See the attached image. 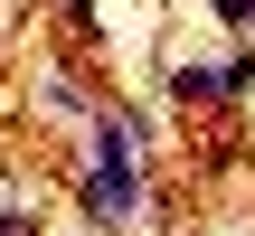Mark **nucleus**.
<instances>
[{"instance_id": "obj_5", "label": "nucleus", "mask_w": 255, "mask_h": 236, "mask_svg": "<svg viewBox=\"0 0 255 236\" xmlns=\"http://www.w3.org/2000/svg\"><path fill=\"white\" fill-rule=\"evenodd\" d=\"M218 19L227 28H255V0H218Z\"/></svg>"}, {"instance_id": "obj_2", "label": "nucleus", "mask_w": 255, "mask_h": 236, "mask_svg": "<svg viewBox=\"0 0 255 236\" xmlns=\"http://www.w3.org/2000/svg\"><path fill=\"white\" fill-rule=\"evenodd\" d=\"M170 104H227V85H218V66H170Z\"/></svg>"}, {"instance_id": "obj_4", "label": "nucleus", "mask_w": 255, "mask_h": 236, "mask_svg": "<svg viewBox=\"0 0 255 236\" xmlns=\"http://www.w3.org/2000/svg\"><path fill=\"white\" fill-rule=\"evenodd\" d=\"M218 85H227V95H246V85H255V47H237V57L218 66Z\"/></svg>"}, {"instance_id": "obj_1", "label": "nucleus", "mask_w": 255, "mask_h": 236, "mask_svg": "<svg viewBox=\"0 0 255 236\" xmlns=\"http://www.w3.org/2000/svg\"><path fill=\"white\" fill-rule=\"evenodd\" d=\"M85 218L95 227H132L142 218V123L114 104V114H85Z\"/></svg>"}, {"instance_id": "obj_6", "label": "nucleus", "mask_w": 255, "mask_h": 236, "mask_svg": "<svg viewBox=\"0 0 255 236\" xmlns=\"http://www.w3.org/2000/svg\"><path fill=\"white\" fill-rule=\"evenodd\" d=\"M0 236H28V218H19V208H0Z\"/></svg>"}, {"instance_id": "obj_3", "label": "nucleus", "mask_w": 255, "mask_h": 236, "mask_svg": "<svg viewBox=\"0 0 255 236\" xmlns=\"http://www.w3.org/2000/svg\"><path fill=\"white\" fill-rule=\"evenodd\" d=\"M38 104H47V114H85V95H76L66 76H47V85H38Z\"/></svg>"}]
</instances>
